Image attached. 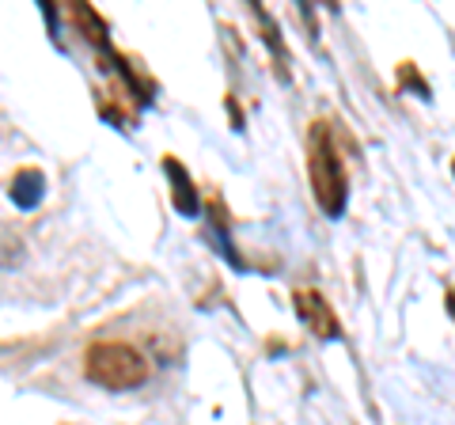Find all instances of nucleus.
I'll list each match as a JSON object with an SVG mask.
<instances>
[{"instance_id": "nucleus-6", "label": "nucleus", "mask_w": 455, "mask_h": 425, "mask_svg": "<svg viewBox=\"0 0 455 425\" xmlns=\"http://www.w3.org/2000/svg\"><path fill=\"white\" fill-rule=\"evenodd\" d=\"M209 236H212V244H217V251L224 254L228 262L235 266V270H243V262H239V254H235V247H232V236H228V217H224V205L220 202H212L209 205Z\"/></svg>"}, {"instance_id": "nucleus-2", "label": "nucleus", "mask_w": 455, "mask_h": 425, "mask_svg": "<svg viewBox=\"0 0 455 425\" xmlns=\"http://www.w3.org/2000/svg\"><path fill=\"white\" fill-rule=\"evenodd\" d=\"M311 190H315V202L326 209V217H341L346 209V194H349V182H346V167H341V156L331 145V133L315 122L311 130Z\"/></svg>"}, {"instance_id": "nucleus-8", "label": "nucleus", "mask_w": 455, "mask_h": 425, "mask_svg": "<svg viewBox=\"0 0 455 425\" xmlns=\"http://www.w3.org/2000/svg\"><path fill=\"white\" fill-rule=\"evenodd\" d=\"M451 172H455V167H451Z\"/></svg>"}, {"instance_id": "nucleus-5", "label": "nucleus", "mask_w": 455, "mask_h": 425, "mask_svg": "<svg viewBox=\"0 0 455 425\" xmlns=\"http://www.w3.org/2000/svg\"><path fill=\"white\" fill-rule=\"evenodd\" d=\"M12 202H16V209H35L42 202V194H46V175L35 172V167H27V172H16V179H12Z\"/></svg>"}, {"instance_id": "nucleus-7", "label": "nucleus", "mask_w": 455, "mask_h": 425, "mask_svg": "<svg viewBox=\"0 0 455 425\" xmlns=\"http://www.w3.org/2000/svg\"><path fill=\"white\" fill-rule=\"evenodd\" d=\"M448 311H451V319H455V293H448Z\"/></svg>"}, {"instance_id": "nucleus-1", "label": "nucleus", "mask_w": 455, "mask_h": 425, "mask_svg": "<svg viewBox=\"0 0 455 425\" xmlns=\"http://www.w3.org/2000/svg\"><path fill=\"white\" fill-rule=\"evenodd\" d=\"M84 368H88V380L110 391H130L148 380V361L122 342H95L84 357Z\"/></svg>"}, {"instance_id": "nucleus-4", "label": "nucleus", "mask_w": 455, "mask_h": 425, "mask_svg": "<svg viewBox=\"0 0 455 425\" xmlns=\"http://www.w3.org/2000/svg\"><path fill=\"white\" fill-rule=\"evenodd\" d=\"M164 172L171 175V182H175V209L182 212V217H197L202 212V202H197V187L190 182V175H187V167H182L179 160H164Z\"/></svg>"}, {"instance_id": "nucleus-3", "label": "nucleus", "mask_w": 455, "mask_h": 425, "mask_svg": "<svg viewBox=\"0 0 455 425\" xmlns=\"http://www.w3.org/2000/svg\"><path fill=\"white\" fill-rule=\"evenodd\" d=\"M296 311H300V319L307 323V331H311V334H319V338H326V342L341 334V331H338L334 311H331V304H326L315 289H300V293H296Z\"/></svg>"}]
</instances>
